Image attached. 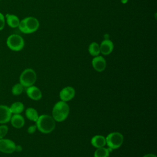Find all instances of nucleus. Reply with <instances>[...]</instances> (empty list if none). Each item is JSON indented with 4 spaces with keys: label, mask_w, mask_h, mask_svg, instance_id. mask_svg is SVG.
I'll return each instance as SVG.
<instances>
[{
    "label": "nucleus",
    "mask_w": 157,
    "mask_h": 157,
    "mask_svg": "<svg viewBox=\"0 0 157 157\" xmlns=\"http://www.w3.org/2000/svg\"><path fill=\"white\" fill-rule=\"evenodd\" d=\"M36 125L40 132L44 134H48L55 129L56 121L52 116L44 114L39 115L36 121Z\"/></svg>",
    "instance_id": "obj_1"
},
{
    "label": "nucleus",
    "mask_w": 157,
    "mask_h": 157,
    "mask_svg": "<svg viewBox=\"0 0 157 157\" xmlns=\"http://www.w3.org/2000/svg\"><path fill=\"white\" fill-rule=\"evenodd\" d=\"M70 108L66 102L59 101L53 106L52 117L57 122H63L66 120L69 114Z\"/></svg>",
    "instance_id": "obj_2"
},
{
    "label": "nucleus",
    "mask_w": 157,
    "mask_h": 157,
    "mask_svg": "<svg viewBox=\"0 0 157 157\" xmlns=\"http://www.w3.org/2000/svg\"><path fill=\"white\" fill-rule=\"evenodd\" d=\"M106 145L112 151L120 148L124 141L123 134L119 132H112L109 133L105 137Z\"/></svg>",
    "instance_id": "obj_3"
},
{
    "label": "nucleus",
    "mask_w": 157,
    "mask_h": 157,
    "mask_svg": "<svg viewBox=\"0 0 157 157\" xmlns=\"http://www.w3.org/2000/svg\"><path fill=\"white\" fill-rule=\"evenodd\" d=\"M37 79V75L34 70L31 68L25 69L20 75V83L23 87L28 88L34 85Z\"/></svg>",
    "instance_id": "obj_4"
},
{
    "label": "nucleus",
    "mask_w": 157,
    "mask_h": 157,
    "mask_svg": "<svg viewBox=\"0 0 157 157\" xmlns=\"http://www.w3.org/2000/svg\"><path fill=\"white\" fill-rule=\"evenodd\" d=\"M6 44L10 50L15 52L22 50L25 46L24 39L18 34L10 35L7 39Z\"/></svg>",
    "instance_id": "obj_5"
},
{
    "label": "nucleus",
    "mask_w": 157,
    "mask_h": 157,
    "mask_svg": "<svg viewBox=\"0 0 157 157\" xmlns=\"http://www.w3.org/2000/svg\"><path fill=\"white\" fill-rule=\"evenodd\" d=\"M15 143L9 139H0V151L4 153L10 154L15 151Z\"/></svg>",
    "instance_id": "obj_6"
},
{
    "label": "nucleus",
    "mask_w": 157,
    "mask_h": 157,
    "mask_svg": "<svg viewBox=\"0 0 157 157\" xmlns=\"http://www.w3.org/2000/svg\"><path fill=\"white\" fill-rule=\"evenodd\" d=\"M75 95V89L71 86H67L63 88L59 92V98L61 101L68 102L72 100Z\"/></svg>",
    "instance_id": "obj_7"
},
{
    "label": "nucleus",
    "mask_w": 157,
    "mask_h": 157,
    "mask_svg": "<svg viewBox=\"0 0 157 157\" xmlns=\"http://www.w3.org/2000/svg\"><path fill=\"white\" fill-rule=\"evenodd\" d=\"M23 20L25 22L28 34L33 33L38 29L39 27V22L35 17H28Z\"/></svg>",
    "instance_id": "obj_8"
},
{
    "label": "nucleus",
    "mask_w": 157,
    "mask_h": 157,
    "mask_svg": "<svg viewBox=\"0 0 157 157\" xmlns=\"http://www.w3.org/2000/svg\"><path fill=\"white\" fill-rule=\"evenodd\" d=\"M93 67L99 72L104 71L106 67V61L102 56H96L93 58L91 61Z\"/></svg>",
    "instance_id": "obj_9"
},
{
    "label": "nucleus",
    "mask_w": 157,
    "mask_h": 157,
    "mask_svg": "<svg viewBox=\"0 0 157 157\" xmlns=\"http://www.w3.org/2000/svg\"><path fill=\"white\" fill-rule=\"evenodd\" d=\"M12 115L9 107L6 105H0V124L9 122Z\"/></svg>",
    "instance_id": "obj_10"
},
{
    "label": "nucleus",
    "mask_w": 157,
    "mask_h": 157,
    "mask_svg": "<svg viewBox=\"0 0 157 157\" xmlns=\"http://www.w3.org/2000/svg\"><path fill=\"white\" fill-rule=\"evenodd\" d=\"M27 96L34 101H39L42 98V94L40 90L36 86H31L26 88V91Z\"/></svg>",
    "instance_id": "obj_11"
},
{
    "label": "nucleus",
    "mask_w": 157,
    "mask_h": 157,
    "mask_svg": "<svg viewBox=\"0 0 157 157\" xmlns=\"http://www.w3.org/2000/svg\"><path fill=\"white\" fill-rule=\"evenodd\" d=\"M100 52L104 55H107L111 53L113 50L114 45L113 42L109 39L104 40L99 45Z\"/></svg>",
    "instance_id": "obj_12"
},
{
    "label": "nucleus",
    "mask_w": 157,
    "mask_h": 157,
    "mask_svg": "<svg viewBox=\"0 0 157 157\" xmlns=\"http://www.w3.org/2000/svg\"><path fill=\"white\" fill-rule=\"evenodd\" d=\"M12 126L15 128H21L23 127L25 123L23 117L20 114H13L10 120Z\"/></svg>",
    "instance_id": "obj_13"
},
{
    "label": "nucleus",
    "mask_w": 157,
    "mask_h": 157,
    "mask_svg": "<svg viewBox=\"0 0 157 157\" xmlns=\"http://www.w3.org/2000/svg\"><path fill=\"white\" fill-rule=\"evenodd\" d=\"M91 144L96 148L104 147L106 145L105 137L102 135H95L91 139Z\"/></svg>",
    "instance_id": "obj_14"
},
{
    "label": "nucleus",
    "mask_w": 157,
    "mask_h": 157,
    "mask_svg": "<svg viewBox=\"0 0 157 157\" xmlns=\"http://www.w3.org/2000/svg\"><path fill=\"white\" fill-rule=\"evenodd\" d=\"M6 22L7 25L11 28H17L18 26L20 20L18 17L13 14H7L6 15Z\"/></svg>",
    "instance_id": "obj_15"
},
{
    "label": "nucleus",
    "mask_w": 157,
    "mask_h": 157,
    "mask_svg": "<svg viewBox=\"0 0 157 157\" xmlns=\"http://www.w3.org/2000/svg\"><path fill=\"white\" fill-rule=\"evenodd\" d=\"M10 112L12 114H20L23 112L25 106L21 102H15L9 107Z\"/></svg>",
    "instance_id": "obj_16"
},
{
    "label": "nucleus",
    "mask_w": 157,
    "mask_h": 157,
    "mask_svg": "<svg viewBox=\"0 0 157 157\" xmlns=\"http://www.w3.org/2000/svg\"><path fill=\"white\" fill-rule=\"evenodd\" d=\"M25 115L28 120L34 122H36L37 120L39 117L37 111L33 107H29L26 109Z\"/></svg>",
    "instance_id": "obj_17"
},
{
    "label": "nucleus",
    "mask_w": 157,
    "mask_h": 157,
    "mask_svg": "<svg viewBox=\"0 0 157 157\" xmlns=\"http://www.w3.org/2000/svg\"><path fill=\"white\" fill-rule=\"evenodd\" d=\"M111 150L109 148L101 147L96 148L94 153V157H109Z\"/></svg>",
    "instance_id": "obj_18"
},
{
    "label": "nucleus",
    "mask_w": 157,
    "mask_h": 157,
    "mask_svg": "<svg viewBox=\"0 0 157 157\" xmlns=\"http://www.w3.org/2000/svg\"><path fill=\"white\" fill-rule=\"evenodd\" d=\"M88 52L90 54L93 56H98L101 53L99 45L96 42H91L88 47Z\"/></svg>",
    "instance_id": "obj_19"
},
{
    "label": "nucleus",
    "mask_w": 157,
    "mask_h": 157,
    "mask_svg": "<svg viewBox=\"0 0 157 157\" xmlns=\"http://www.w3.org/2000/svg\"><path fill=\"white\" fill-rule=\"evenodd\" d=\"M23 88V86L20 83H16L12 88V93L14 96H18L22 93Z\"/></svg>",
    "instance_id": "obj_20"
},
{
    "label": "nucleus",
    "mask_w": 157,
    "mask_h": 157,
    "mask_svg": "<svg viewBox=\"0 0 157 157\" xmlns=\"http://www.w3.org/2000/svg\"><path fill=\"white\" fill-rule=\"evenodd\" d=\"M9 128L7 125L2 124L0 125V139L4 138L7 134Z\"/></svg>",
    "instance_id": "obj_21"
},
{
    "label": "nucleus",
    "mask_w": 157,
    "mask_h": 157,
    "mask_svg": "<svg viewBox=\"0 0 157 157\" xmlns=\"http://www.w3.org/2000/svg\"><path fill=\"white\" fill-rule=\"evenodd\" d=\"M18 27L19 29L20 30V31H21L23 33L28 34V31H27V29H26V26H25L23 20H22L21 21H20Z\"/></svg>",
    "instance_id": "obj_22"
},
{
    "label": "nucleus",
    "mask_w": 157,
    "mask_h": 157,
    "mask_svg": "<svg viewBox=\"0 0 157 157\" xmlns=\"http://www.w3.org/2000/svg\"><path fill=\"white\" fill-rule=\"evenodd\" d=\"M5 25V17L2 13L0 12V31L2 30Z\"/></svg>",
    "instance_id": "obj_23"
},
{
    "label": "nucleus",
    "mask_w": 157,
    "mask_h": 157,
    "mask_svg": "<svg viewBox=\"0 0 157 157\" xmlns=\"http://www.w3.org/2000/svg\"><path fill=\"white\" fill-rule=\"evenodd\" d=\"M36 129H37L36 125H31V126L28 127V128L27 129V131L29 134H33L36 132Z\"/></svg>",
    "instance_id": "obj_24"
},
{
    "label": "nucleus",
    "mask_w": 157,
    "mask_h": 157,
    "mask_svg": "<svg viewBox=\"0 0 157 157\" xmlns=\"http://www.w3.org/2000/svg\"><path fill=\"white\" fill-rule=\"evenodd\" d=\"M143 157H156V156L153 153H148L145 155Z\"/></svg>",
    "instance_id": "obj_25"
},
{
    "label": "nucleus",
    "mask_w": 157,
    "mask_h": 157,
    "mask_svg": "<svg viewBox=\"0 0 157 157\" xmlns=\"http://www.w3.org/2000/svg\"><path fill=\"white\" fill-rule=\"evenodd\" d=\"M22 150V147L20 145H16V147H15V151H21Z\"/></svg>",
    "instance_id": "obj_26"
},
{
    "label": "nucleus",
    "mask_w": 157,
    "mask_h": 157,
    "mask_svg": "<svg viewBox=\"0 0 157 157\" xmlns=\"http://www.w3.org/2000/svg\"><path fill=\"white\" fill-rule=\"evenodd\" d=\"M0 1H1V0H0Z\"/></svg>",
    "instance_id": "obj_27"
}]
</instances>
